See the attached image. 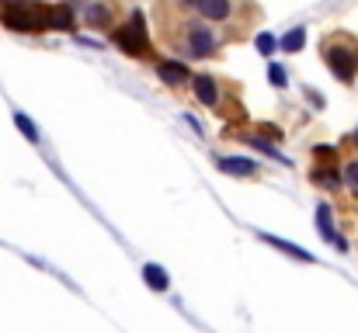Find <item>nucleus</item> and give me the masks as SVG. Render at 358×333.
Here are the masks:
<instances>
[{
	"label": "nucleus",
	"mask_w": 358,
	"mask_h": 333,
	"mask_svg": "<svg viewBox=\"0 0 358 333\" xmlns=\"http://www.w3.org/2000/svg\"><path fill=\"white\" fill-rule=\"evenodd\" d=\"M192 91H195V98H199V105H206V108H216L220 105V80H213V77H192Z\"/></svg>",
	"instance_id": "20e7f679"
},
{
	"label": "nucleus",
	"mask_w": 358,
	"mask_h": 333,
	"mask_svg": "<svg viewBox=\"0 0 358 333\" xmlns=\"http://www.w3.org/2000/svg\"><path fill=\"white\" fill-rule=\"evenodd\" d=\"M352 142H355V146H358V128H355V132H352Z\"/></svg>",
	"instance_id": "a211bd4d"
},
{
	"label": "nucleus",
	"mask_w": 358,
	"mask_h": 333,
	"mask_svg": "<svg viewBox=\"0 0 358 333\" xmlns=\"http://www.w3.org/2000/svg\"><path fill=\"white\" fill-rule=\"evenodd\" d=\"M264 239H268L271 246H278V250H285V253H292V257L306 260V264L313 260V253H306V250H303V246H296V243H285V239H278V236H264Z\"/></svg>",
	"instance_id": "f8f14e48"
},
{
	"label": "nucleus",
	"mask_w": 358,
	"mask_h": 333,
	"mask_svg": "<svg viewBox=\"0 0 358 333\" xmlns=\"http://www.w3.org/2000/svg\"><path fill=\"white\" fill-rule=\"evenodd\" d=\"M143 278H146V285L157 288V292H167V285H171V281H167V271L157 267V264H146V267H143Z\"/></svg>",
	"instance_id": "1a4fd4ad"
},
{
	"label": "nucleus",
	"mask_w": 358,
	"mask_h": 333,
	"mask_svg": "<svg viewBox=\"0 0 358 333\" xmlns=\"http://www.w3.org/2000/svg\"><path fill=\"white\" fill-rule=\"evenodd\" d=\"M303 45H306V28H292V31L282 38V49H285V52H299Z\"/></svg>",
	"instance_id": "ddd939ff"
},
{
	"label": "nucleus",
	"mask_w": 358,
	"mask_h": 333,
	"mask_svg": "<svg viewBox=\"0 0 358 333\" xmlns=\"http://www.w3.org/2000/svg\"><path fill=\"white\" fill-rule=\"evenodd\" d=\"M324 63L331 66V73L341 80V84H355L358 77V42L348 35H334L324 42Z\"/></svg>",
	"instance_id": "f257e3e1"
},
{
	"label": "nucleus",
	"mask_w": 358,
	"mask_h": 333,
	"mask_svg": "<svg viewBox=\"0 0 358 333\" xmlns=\"http://www.w3.org/2000/svg\"><path fill=\"white\" fill-rule=\"evenodd\" d=\"M115 42L122 45V52H129V56H146L150 42H146V28H143V14L139 10L132 14V24H125V28L115 31Z\"/></svg>",
	"instance_id": "7ed1b4c3"
},
{
	"label": "nucleus",
	"mask_w": 358,
	"mask_h": 333,
	"mask_svg": "<svg viewBox=\"0 0 358 333\" xmlns=\"http://www.w3.org/2000/svg\"><path fill=\"white\" fill-rule=\"evenodd\" d=\"M317 229H320V236H324V239H331V243L338 239V232H334V225H331V209H327V205H320V209H317Z\"/></svg>",
	"instance_id": "9b49d317"
},
{
	"label": "nucleus",
	"mask_w": 358,
	"mask_h": 333,
	"mask_svg": "<svg viewBox=\"0 0 358 333\" xmlns=\"http://www.w3.org/2000/svg\"><path fill=\"white\" fill-rule=\"evenodd\" d=\"M181 7H195V0H181Z\"/></svg>",
	"instance_id": "f3484780"
},
{
	"label": "nucleus",
	"mask_w": 358,
	"mask_h": 333,
	"mask_svg": "<svg viewBox=\"0 0 358 333\" xmlns=\"http://www.w3.org/2000/svg\"><path fill=\"white\" fill-rule=\"evenodd\" d=\"M268 77H271L275 87H285V70H282L278 63H268Z\"/></svg>",
	"instance_id": "dca6fc26"
},
{
	"label": "nucleus",
	"mask_w": 358,
	"mask_h": 333,
	"mask_svg": "<svg viewBox=\"0 0 358 333\" xmlns=\"http://www.w3.org/2000/svg\"><path fill=\"white\" fill-rule=\"evenodd\" d=\"M87 24L91 28H112V7L108 3H91L87 7Z\"/></svg>",
	"instance_id": "6e6552de"
},
{
	"label": "nucleus",
	"mask_w": 358,
	"mask_h": 333,
	"mask_svg": "<svg viewBox=\"0 0 358 333\" xmlns=\"http://www.w3.org/2000/svg\"><path fill=\"white\" fill-rule=\"evenodd\" d=\"M254 45H257V52H261V56H271V52L278 49V42H275V38H271L268 31H261V35L254 38Z\"/></svg>",
	"instance_id": "2eb2a0df"
},
{
	"label": "nucleus",
	"mask_w": 358,
	"mask_h": 333,
	"mask_svg": "<svg viewBox=\"0 0 358 333\" xmlns=\"http://www.w3.org/2000/svg\"><path fill=\"white\" fill-rule=\"evenodd\" d=\"M157 77H160L164 84H171V87H181V84L192 80L188 66H185V63H174V59H160V63H157Z\"/></svg>",
	"instance_id": "39448f33"
},
{
	"label": "nucleus",
	"mask_w": 358,
	"mask_h": 333,
	"mask_svg": "<svg viewBox=\"0 0 358 333\" xmlns=\"http://www.w3.org/2000/svg\"><path fill=\"white\" fill-rule=\"evenodd\" d=\"M341 181H345V188L358 198V156L348 160V163H341Z\"/></svg>",
	"instance_id": "9d476101"
},
{
	"label": "nucleus",
	"mask_w": 358,
	"mask_h": 333,
	"mask_svg": "<svg viewBox=\"0 0 358 333\" xmlns=\"http://www.w3.org/2000/svg\"><path fill=\"white\" fill-rule=\"evenodd\" d=\"M195 10L202 14V21H227L234 14L230 0H195Z\"/></svg>",
	"instance_id": "423d86ee"
},
{
	"label": "nucleus",
	"mask_w": 358,
	"mask_h": 333,
	"mask_svg": "<svg viewBox=\"0 0 358 333\" xmlns=\"http://www.w3.org/2000/svg\"><path fill=\"white\" fill-rule=\"evenodd\" d=\"M220 170H223V174H234V177H254L257 163H254L250 156H223V160H220Z\"/></svg>",
	"instance_id": "0eeeda50"
},
{
	"label": "nucleus",
	"mask_w": 358,
	"mask_h": 333,
	"mask_svg": "<svg viewBox=\"0 0 358 333\" xmlns=\"http://www.w3.org/2000/svg\"><path fill=\"white\" fill-rule=\"evenodd\" d=\"M14 125L24 132V139H28V142H38V128H35V121H31L24 111H14Z\"/></svg>",
	"instance_id": "4468645a"
},
{
	"label": "nucleus",
	"mask_w": 358,
	"mask_h": 333,
	"mask_svg": "<svg viewBox=\"0 0 358 333\" xmlns=\"http://www.w3.org/2000/svg\"><path fill=\"white\" fill-rule=\"evenodd\" d=\"M188 31H185V42H188V52L195 56V59H209V56H216L220 52V38H216V31L209 28V21H192V24H185Z\"/></svg>",
	"instance_id": "f03ea898"
}]
</instances>
